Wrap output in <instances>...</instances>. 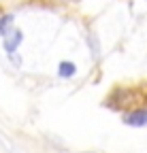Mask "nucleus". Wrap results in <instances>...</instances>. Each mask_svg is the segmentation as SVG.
<instances>
[{
	"label": "nucleus",
	"instance_id": "nucleus-1",
	"mask_svg": "<svg viewBox=\"0 0 147 153\" xmlns=\"http://www.w3.org/2000/svg\"><path fill=\"white\" fill-rule=\"evenodd\" d=\"M124 123L126 126H132V128H143L147 126V108H137L132 113L124 115Z\"/></svg>",
	"mask_w": 147,
	"mask_h": 153
},
{
	"label": "nucleus",
	"instance_id": "nucleus-2",
	"mask_svg": "<svg viewBox=\"0 0 147 153\" xmlns=\"http://www.w3.org/2000/svg\"><path fill=\"white\" fill-rule=\"evenodd\" d=\"M22 32L19 30H11L7 36H4V51L9 53V55H13V51H17V47H19V43H22Z\"/></svg>",
	"mask_w": 147,
	"mask_h": 153
},
{
	"label": "nucleus",
	"instance_id": "nucleus-3",
	"mask_svg": "<svg viewBox=\"0 0 147 153\" xmlns=\"http://www.w3.org/2000/svg\"><path fill=\"white\" fill-rule=\"evenodd\" d=\"M58 74L62 76V79H70V76H75L77 74V64L75 62H60Z\"/></svg>",
	"mask_w": 147,
	"mask_h": 153
},
{
	"label": "nucleus",
	"instance_id": "nucleus-4",
	"mask_svg": "<svg viewBox=\"0 0 147 153\" xmlns=\"http://www.w3.org/2000/svg\"><path fill=\"white\" fill-rule=\"evenodd\" d=\"M11 24H13V15H2L0 17V36H7L11 32Z\"/></svg>",
	"mask_w": 147,
	"mask_h": 153
}]
</instances>
